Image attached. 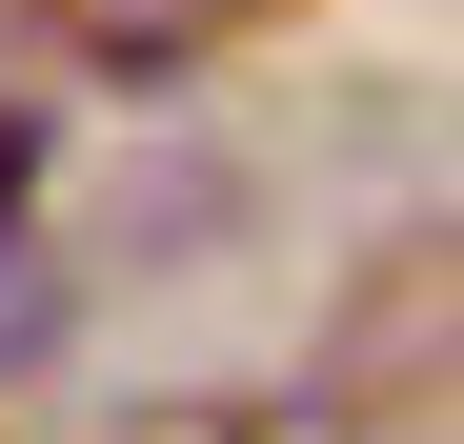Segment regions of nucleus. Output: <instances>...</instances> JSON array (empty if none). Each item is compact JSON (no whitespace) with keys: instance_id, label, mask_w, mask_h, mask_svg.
Instances as JSON below:
<instances>
[{"instance_id":"f257e3e1","label":"nucleus","mask_w":464,"mask_h":444,"mask_svg":"<svg viewBox=\"0 0 464 444\" xmlns=\"http://www.w3.org/2000/svg\"><path fill=\"white\" fill-rule=\"evenodd\" d=\"M121 444H343L324 404H141Z\"/></svg>"},{"instance_id":"f03ea898","label":"nucleus","mask_w":464,"mask_h":444,"mask_svg":"<svg viewBox=\"0 0 464 444\" xmlns=\"http://www.w3.org/2000/svg\"><path fill=\"white\" fill-rule=\"evenodd\" d=\"M82 21H102L121 61H182V41H222V21H243V0H82Z\"/></svg>"},{"instance_id":"7ed1b4c3","label":"nucleus","mask_w":464,"mask_h":444,"mask_svg":"<svg viewBox=\"0 0 464 444\" xmlns=\"http://www.w3.org/2000/svg\"><path fill=\"white\" fill-rule=\"evenodd\" d=\"M21 202H41V101H0V243H21Z\"/></svg>"}]
</instances>
